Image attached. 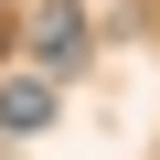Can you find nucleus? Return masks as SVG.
I'll return each instance as SVG.
<instances>
[{"mask_svg":"<svg viewBox=\"0 0 160 160\" xmlns=\"http://www.w3.org/2000/svg\"><path fill=\"white\" fill-rule=\"evenodd\" d=\"M53 107H64L53 75H0V128H11V139L22 128H53Z\"/></svg>","mask_w":160,"mask_h":160,"instance_id":"f03ea898","label":"nucleus"},{"mask_svg":"<svg viewBox=\"0 0 160 160\" xmlns=\"http://www.w3.org/2000/svg\"><path fill=\"white\" fill-rule=\"evenodd\" d=\"M32 53L64 75V64H86V11L75 0H32Z\"/></svg>","mask_w":160,"mask_h":160,"instance_id":"f257e3e1","label":"nucleus"}]
</instances>
